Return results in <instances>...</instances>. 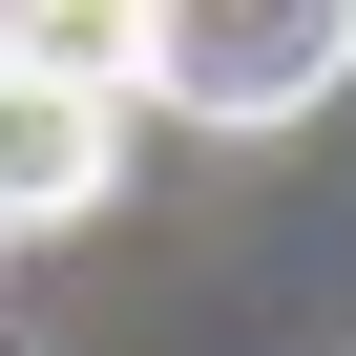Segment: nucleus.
Instances as JSON below:
<instances>
[{
	"mask_svg": "<svg viewBox=\"0 0 356 356\" xmlns=\"http://www.w3.org/2000/svg\"><path fill=\"white\" fill-rule=\"evenodd\" d=\"M335 84H356L335 0H189V22H147V63H126V105H168V126H314Z\"/></svg>",
	"mask_w": 356,
	"mask_h": 356,
	"instance_id": "f257e3e1",
	"label": "nucleus"
},
{
	"mask_svg": "<svg viewBox=\"0 0 356 356\" xmlns=\"http://www.w3.org/2000/svg\"><path fill=\"white\" fill-rule=\"evenodd\" d=\"M126 189V105L84 84H0V231H84Z\"/></svg>",
	"mask_w": 356,
	"mask_h": 356,
	"instance_id": "f03ea898",
	"label": "nucleus"
}]
</instances>
